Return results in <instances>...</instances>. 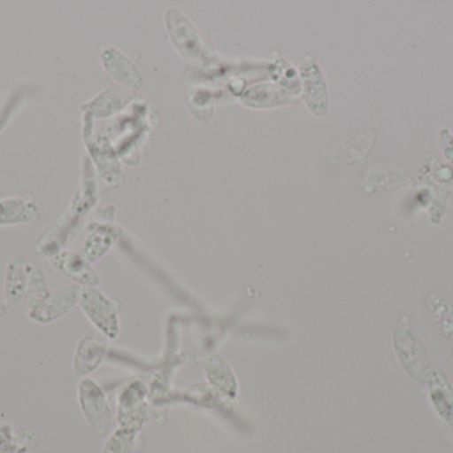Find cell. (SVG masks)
Masks as SVG:
<instances>
[{"label":"cell","instance_id":"cell-1","mask_svg":"<svg viewBox=\"0 0 453 453\" xmlns=\"http://www.w3.org/2000/svg\"><path fill=\"white\" fill-rule=\"evenodd\" d=\"M79 305L96 329L109 340L117 338L119 332V305L96 287L80 289Z\"/></svg>","mask_w":453,"mask_h":453},{"label":"cell","instance_id":"cell-2","mask_svg":"<svg viewBox=\"0 0 453 453\" xmlns=\"http://www.w3.org/2000/svg\"><path fill=\"white\" fill-rule=\"evenodd\" d=\"M79 401L93 433L105 435L111 425V410L100 386L95 380L82 379L79 385Z\"/></svg>","mask_w":453,"mask_h":453},{"label":"cell","instance_id":"cell-3","mask_svg":"<svg viewBox=\"0 0 453 453\" xmlns=\"http://www.w3.org/2000/svg\"><path fill=\"white\" fill-rule=\"evenodd\" d=\"M90 116H85L84 137L87 143L88 151L96 162L98 173L101 177L108 183V185L117 186L119 177H121V169H119V161H117L116 153L111 148L105 136H92V124H90Z\"/></svg>","mask_w":453,"mask_h":453},{"label":"cell","instance_id":"cell-4","mask_svg":"<svg viewBox=\"0 0 453 453\" xmlns=\"http://www.w3.org/2000/svg\"><path fill=\"white\" fill-rule=\"evenodd\" d=\"M300 74L303 85V103L311 113L324 117L327 112V90L324 74L311 58L303 61Z\"/></svg>","mask_w":453,"mask_h":453},{"label":"cell","instance_id":"cell-5","mask_svg":"<svg viewBox=\"0 0 453 453\" xmlns=\"http://www.w3.org/2000/svg\"><path fill=\"white\" fill-rule=\"evenodd\" d=\"M106 348L108 338L103 332L97 329L88 330L87 334L80 340L74 353V374L84 377L95 371L105 356Z\"/></svg>","mask_w":453,"mask_h":453},{"label":"cell","instance_id":"cell-6","mask_svg":"<svg viewBox=\"0 0 453 453\" xmlns=\"http://www.w3.org/2000/svg\"><path fill=\"white\" fill-rule=\"evenodd\" d=\"M80 289L77 285H68L55 290L39 308L29 311L28 318L37 324L55 322L79 303Z\"/></svg>","mask_w":453,"mask_h":453},{"label":"cell","instance_id":"cell-7","mask_svg":"<svg viewBox=\"0 0 453 453\" xmlns=\"http://www.w3.org/2000/svg\"><path fill=\"white\" fill-rule=\"evenodd\" d=\"M50 265L60 271L66 278L72 279L74 284L82 287H96L100 284V276L93 268L92 263L69 250H61L50 260Z\"/></svg>","mask_w":453,"mask_h":453},{"label":"cell","instance_id":"cell-8","mask_svg":"<svg viewBox=\"0 0 453 453\" xmlns=\"http://www.w3.org/2000/svg\"><path fill=\"white\" fill-rule=\"evenodd\" d=\"M76 220L77 217L73 215H64L40 236L32 250L35 265H39L40 261H50L53 255L61 252V247L65 244Z\"/></svg>","mask_w":453,"mask_h":453},{"label":"cell","instance_id":"cell-9","mask_svg":"<svg viewBox=\"0 0 453 453\" xmlns=\"http://www.w3.org/2000/svg\"><path fill=\"white\" fill-rule=\"evenodd\" d=\"M166 21L173 43L182 53L183 58L188 60L198 59L202 52L201 40L190 21L175 10H170L167 12Z\"/></svg>","mask_w":453,"mask_h":453},{"label":"cell","instance_id":"cell-10","mask_svg":"<svg viewBox=\"0 0 453 453\" xmlns=\"http://www.w3.org/2000/svg\"><path fill=\"white\" fill-rule=\"evenodd\" d=\"M32 270L34 263L24 255H16L8 263L4 277V298L7 305H18L27 297Z\"/></svg>","mask_w":453,"mask_h":453},{"label":"cell","instance_id":"cell-11","mask_svg":"<svg viewBox=\"0 0 453 453\" xmlns=\"http://www.w3.org/2000/svg\"><path fill=\"white\" fill-rule=\"evenodd\" d=\"M146 390L141 383H133L125 388L119 398V423L121 427L141 430L146 422Z\"/></svg>","mask_w":453,"mask_h":453},{"label":"cell","instance_id":"cell-12","mask_svg":"<svg viewBox=\"0 0 453 453\" xmlns=\"http://www.w3.org/2000/svg\"><path fill=\"white\" fill-rule=\"evenodd\" d=\"M39 218V209L29 193L0 199V226L21 225Z\"/></svg>","mask_w":453,"mask_h":453},{"label":"cell","instance_id":"cell-13","mask_svg":"<svg viewBox=\"0 0 453 453\" xmlns=\"http://www.w3.org/2000/svg\"><path fill=\"white\" fill-rule=\"evenodd\" d=\"M207 379L218 394L226 399H234L237 395V380L229 364L219 355H209L202 361Z\"/></svg>","mask_w":453,"mask_h":453},{"label":"cell","instance_id":"cell-14","mask_svg":"<svg viewBox=\"0 0 453 453\" xmlns=\"http://www.w3.org/2000/svg\"><path fill=\"white\" fill-rule=\"evenodd\" d=\"M101 61L106 72L116 82L130 88H140L142 85V77L138 74L137 68L116 48H104L101 51Z\"/></svg>","mask_w":453,"mask_h":453},{"label":"cell","instance_id":"cell-15","mask_svg":"<svg viewBox=\"0 0 453 453\" xmlns=\"http://www.w3.org/2000/svg\"><path fill=\"white\" fill-rule=\"evenodd\" d=\"M132 98L133 95L129 90H121V88H111V90H105L93 100L85 103L81 109L88 116L104 119V117L111 116V114L121 111Z\"/></svg>","mask_w":453,"mask_h":453},{"label":"cell","instance_id":"cell-16","mask_svg":"<svg viewBox=\"0 0 453 453\" xmlns=\"http://www.w3.org/2000/svg\"><path fill=\"white\" fill-rule=\"evenodd\" d=\"M374 135L369 130L366 132L357 133L351 136L348 140L341 143L335 148L330 149L327 153H330V161L335 164H351V162L358 161L366 156L369 149L372 148Z\"/></svg>","mask_w":453,"mask_h":453},{"label":"cell","instance_id":"cell-17","mask_svg":"<svg viewBox=\"0 0 453 453\" xmlns=\"http://www.w3.org/2000/svg\"><path fill=\"white\" fill-rule=\"evenodd\" d=\"M121 229L113 226L97 225L90 230L89 236L85 238L84 257L90 263L100 260L104 254L109 252L111 246L116 244L117 239L121 236Z\"/></svg>","mask_w":453,"mask_h":453},{"label":"cell","instance_id":"cell-18","mask_svg":"<svg viewBox=\"0 0 453 453\" xmlns=\"http://www.w3.org/2000/svg\"><path fill=\"white\" fill-rule=\"evenodd\" d=\"M242 101H244L245 105L253 106V108H266V106L289 104L290 101L296 100L292 96L277 90L273 85L264 84L248 90L242 95Z\"/></svg>","mask_w":453,"mask_h":453},{"label":"cell","instance_id":"cell-19","mask_svg":"<svg viewBox=\"0 0 453 453\" xmlns=\"http://www.w3.org/2000/svg\"><path fill=\"white\" fill-rule=\"evenodd\" d=\"M85 175L81 185L77 189L73 199H72L71 215L79 218L80 215H85L93 205L97 202V184H96L95 175H93L92 167L89 161H85Z\"/></svg>","mask_w":453,"mask_h":453},{"label":"cell","instance_id":"cell-20","mask_svg":"<svg viewBox=\"0 0 453 453\" xmlns=\"http://www.w3.org/2000/svg\"><path fill=\"white\" fill-rule=\"evenodd\" d=\"M50 287H48L47 277H45L44 269L40 265H34L31 279H29L28 292H27V306L28 311L39 308L45 300L50 295Z\"/></svg>","mask_w":453,"mask_h":453},{"label":"cell","instance_id":"cell-21","mask_svg":"<svg viewBox=\"0 0 453 453\" xmlns=\"http://www.w3.org/2000/svg\"><path fill=\"white\" fill-rule=\"evenodd\" d=\"M32 436L31 433H16L10 425L0 426V453H26Z\"/></svg>","mask_w":453,"mask_h":453},{"label":"cell","instance_id":"cell-22","mask_svg":"<svg viewBox=\"0 0 453 453\" xmlns=\"http://www.w3.org/2000/svg\"><path fill=\"white\" fill-rule=\"evenodd\" d=\"M138 433L134 428L121 427L109 439L103 453H132L137 449Z\"/></svg>","mask_w":453,"mask_h":453},{"label":"cell","instance_id":"cell-23","mask_svg":"<svg viewBox=\"0 0 453 453\" xmlns=\"http://www.w3.org/2000/svg\"><path fill=\"white\" fill-rule=\"evenodd\" d=\"M271 74L274 82H279L282 87H287L290 92L297 93L300 90L297 74H296L295 68L289 66L284 59L279 58L277 60L272 61Z\"/></svg>","mask_w":453,"mask_h":453},{"label":"cell","instance_id":"cell-24","mask_svg":"<svg viewBox=\"0 0 453 453\" xmlns=\"http://www.w3.org/2000/svg\"><path fill=\"white\" fill-rule=\"evenodd\" d=\"M7 303L2 302V301H0V319L5 318V316H7Z\"/></svg>","mask_w":453,"mask_h":453}]
</instances>
